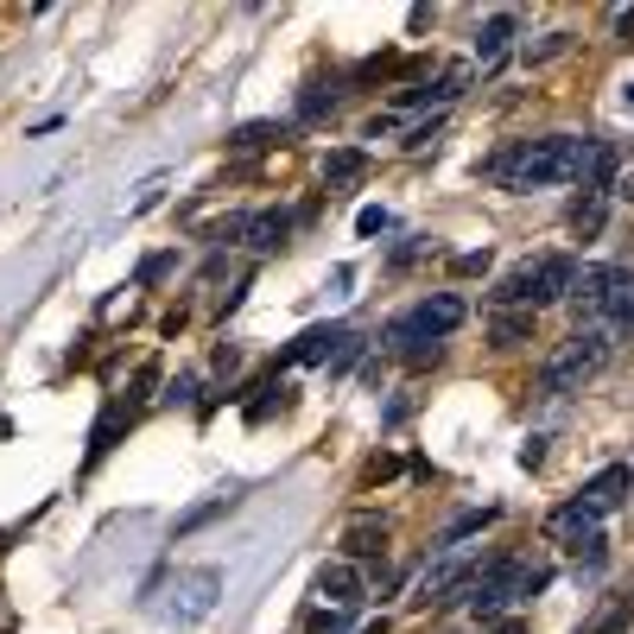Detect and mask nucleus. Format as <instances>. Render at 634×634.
Masks as SVG:
<instances>
[{
  "instance_id": "obj_1",
  "label": "nucleus",
  "mask_w": 634,
  "mask_h": 634,
  "mask_svg": "<svg viewBox=\"0 0 634 634\" xmlns=\"http://www.w3.org/2000/svg\"><path fill=\"white\" fill-rule=\"evenodd\" d=\"M584 172V140L577 134H546V140H508L501 152L483 159V178H495L501 190H552L577 185Z\"/></svg>"
},
{
  "instance_id": "obj_2",
  "label": "nucleus",
  "mask_w": 634,
  "mask_h": 634,
  "mask_svg": "<svg viewBox=\"0 0 634 634\" xmlns=\"http://www.w3.org/2000/svg\"><path fill=\"white\" fill-rule=\"evenodd\" d=\"M609 331L602 324H591V331H571L546 356V369H539V400H564V394H584V381L591 374H602V362H609Z\"/></svg>"
},
{
  "instance_id": "obj_3",
  "label": "nucleus",
  "mask_w": 634,
  "mask_h": 634,
  "mask_svg": "<svg viewBox=\"0 0 634 634\" xmlns=\"http://www.w3.org/2000/svg\"><path fill=\"white\" fill-rule=\"evenodd\" d=\"M463 318H470V304L457 299V293H432V299H419L412 311H400V318L387 324V349H400V356L432 349V343H445Z\"/></svg>"
},
{
  "instance_id": "obj_4",
  "label": "nucleus",
  "mask_w": 634,
  "mask_h": 634,
  "mask_svg": "<svg viewBox=\"0 0 634 634\" xmlns=\"http://www.w3.org/2000/svg\"><path fill=\"white\" fill-rule=\"evenodd\" d=\"M597 526H602V514L584 501V495H571L564 508H552V514H546V539H559L564 552H577V546H584Z\"/></svg>"
},
{
  "instance_id": "obj_5",
  "label": "nucleus",
  "mask_w": 634,
  "mask_h": 634,
  "mask_svg": "<svg viewBox=\"0 0 634 634\" xmlns=\"http://www.w3.org/2000/svg\"><path fill=\"white\" fill-rule=\"evenodd\" d=\"M470 83H476V58H457V64L438 71V83H412V89H400V102H407V109H425V102H457Z\"/></svg>"
},
{
  "instance_id": "obj_6",
  "label": "nucleus",
  "mask_w": 634,
  "mask_h": 634,
  "mask_svg": "<svg viewBox=\"0 0 634 634\" xmlns=\"http://www.w3.org/2000/svg\"><path fill=\"white\" fill-rule=\"evenodd\" d=\"M571 286H577V261L571 254H539L533 261V311L539 304H559V299H571Z\"/></svg>"
},
{
  "instance_id": "obj_7",
  "label": "nucleus",
  "mask_w": 634,
  "mask_h": 634,
  "mask_svg": "<svg viewBox=\"0 0 634 634\" xmlns=\"http://www.w3.org/2000/svg\"><path fill=\"white\" fill-rule=\"evenodd\" d=\"M616 178H622V152L609 147V140H584V172H577L584 197H609Z\"/></svg>"
},
{
  "instance_id": "obj_8",
  "label": "nucleus",
  "mask_w": 634,
  "mask_h": 634,
  "mask_svg": "<svg viewBox=\"0 0 634 634\" xmlns=\"http://www.w3.org/2000/svg\"><path fill=\"white\" fill-rule=\"evenodd\" d=\"M318 597H324V609H356V602L369 597V591H362V571L349 559H331L318 571Z\"/></svg>"
},
{
  "instance_id": "obj_9",
  "label": "nucleus",
  "mask_w": 634,
  "mask_h": 634,
  "mask_svg": "<svg viewBox=\"0 0 634 634\" xmlns=\"http://www.w3.org/2000/svg\"><path fill=\"white\" fill-rule=\"evenodd\" d=\"M577 495H584L597 514H609V508H622V501L634 495V470H629V463H602V470L584 488H577Z\"/></svg>"
},
{
  "instance_id": "obj_10",
  "label": "nucleus",
  "mask_w": 634,
  "mask_h": 634,
  "mask_svg": "<svg viewBox=\"0 0 634 634\" xmlns=\"http://www.w3.org/2000/svg\"><path fill=\"white\" fill-rule=\"evenodd\" d=\"M387 552V521L381 514H356V521L343 526V559H381Z\"/></svg>"
},
{
  "instance_id": "obj_11",
  "label": "nucleus",
  "mask_w": 634,
  "mask_h": 634,
  "mask_svg": "<svg viewBox=\"0 0 634 634\" xmlns=\"http://www.w3.org/2000/svg\"><path fill=\"white\" fill-rule=\"evenodd\" d=\"M349 336H356V331H343V324H311V331L293 343V356H286V362H304V369H311V362H336V349H343Z\"/></svg>"
},
{
  "instance_id": "obj_12",
  "label": "nucleus",
  "mask_w": 634,
  "mask_h": 634,
  "mask_svg": "<svg viewBox=\"0 0 634 634\" xmlns=\"http://www.w3.org/2000/svg\"><path fill=\"white\" fill-rule=\"evenodd\" d=\"M286 235H293V216H286V210H261V216H248V228H241V241H248L254 254L286 248Z\"/></svg>"
},
{
  "instance_id": "obj_13",
  "label": "nucleus",
  "mask_w": 634,
  "mask_h": 634,
  "mask_svg": "<svg viewBox=\"0 0 634 634\" xmlns=\"http://www.w3.org/2000/svg\"><path fill=\"white\" fill-rule=\"evenodd\" d=\"M362 178H369V152L362 147H336L324 159V185L331 190H349V185H362Z\"/></svg>"
},
{
  "instance_id": "obj_14",
  "label": "nucleus",
  "mask_w": 634,
  "mask_h": 634,
  "mask_svg": "<svg viewBox=\"0 0 634 634\" xmlns=\"http://www.w3.org/2000/svg\"><path fill=\"white\" fill-rule=\"evenodd\" d=\"M597 311L616 324H634V266H609V293H602Z\"/></svg>"
},
{
  "instance_id": "obj_15",
  "label": "nucleus",
  "mask_w": 634,
  "mask_h": 634,
  "mask_svg": "<svg viewBox=\"0 0 634 634\" xmlns=\"http://www.w3.org/2000/svg\"><path fill=\"white\" fill-rule=\"evenodd\" d=\"M508 38H514V13H495L483 33H476V64H483V71H495V64H501Z\"/></svg>"
},
{
  "instance_id": "obj_16",
  "label": "nucleus",
  "mask_w": 634,
  "mask_h": 634,
  "mask_svg": "<svg viewBox=\"0 0 634 634\" xmlns=\"http://www.w3.org/2000/svg\"><path fill=\"white\" fill-rule=\"evenodd\" d=\"M495 521H501V508H470V514H457V521L438 533V552H457L463 539H476V533H483V526H495Z\"/></svg>"
},
{
  "instance_id": "obj_17",
  "label": "nucleus",
  "mask_w": 634,
  "mask_h": 634,
  "mask_svg": "<svg viewBox=\"0 0 634 634\" xmlns=\"http://www.w3.org/2000/svg\"><path fill=\"white\" fill-rule=\"evenodd\" d=\"M526 336H533V311H501V318L488 324V343H495V349H521Z\"/></svg>"
},
{
  "instance_id": "obj_18",
  "label": "nucleus",
  "mask_w": 634,
  "mask_h": 634,
  "mask_svg": "<svg viewBox=\"0 0 634 634\" xmlns=\"http://www.w3.org/2000/svg\"><path fill=\"white\" fill-rule=\"evenodd\" d=\"M602 293H609V266H577V286H571V299L584 304V311H597Z\"/></svg>"
},
{
  "instance_id": "obj_19",
  "label": "nucleus",
  "mask_w": 634,
  "mask_h": 634,
  "mask_svg": "<svg viewBox=\"0 0 634 634\" xmlns=\"http://www.w3.org/2000/svg\"><path fill=\"white\" fill-rule=\"evenodd\" d=\"M279 140V127L273 121H248V127H235L228 134V152H261V147H273Z\"/></svg>"
},
{
  "instance_id": "obj_20",
  "label": "nucleus",
  "mask_w": 634,
  "mask_h": 634,
  "mask_svg": "<svg viewBox=\"0 0 634 634\" xmlns=\"http://www.w3.org/2000/svg\"><path fill=\"white\" fill-rule=\"evenodd\" d=\"M629 622H634V597H616V602H609V609H602V616H597V622H591L584 634H622Z\"/></svg>"
},
{
  "instance_id": "obj_21",
  "label": "nucleus",
  "mask_w": 634,
  "mask_h": 634,
  "mask_svg": "<svg viewBox=\"0 0 634 634\" xmlns=\"http://www.w3.org/2000/svg\"><path fill=\"white\" fill-rule=\"evenodd\" d=\"M602 216H609V197H584V203L571 210V228H577V235H597Z\"/></svg>"
},
{
  "instance_id": "obj_22",
  "label": "nucleus",
  "mask_w": 634,
  "mask_h": 634,
  "mask_svg": "<svg viewBox=\"0 0 634 634\" xmlns=\"http://www.w3.org/2000/svg\"><path fill=\"white\" fill-rule=\"evenodd\" d=\"M121 419H127L121 407H109V412H102V425H96V438H89V463H102V457H109L114 432H121Z\"/></svg>"
},
{
  "instance_id": "obj_23",
  "label": "nucleus",
  "mask_w": 634,
  "mask_h": 634,
  "mask_svg": "<svg viewBox=\"0 0 634 634\" xmlns=\"http://www.w3.org/2000/svg\"><path fill=\"white\" fill-rule=\"evenodd\" d=\"M235 508V495H216V501H203V508H190L185 521H178V533H197V526H210L216 514H228Z\"/></svg>"
},
{
  "instance_id": "obj_24",
  "label": "nucleus",
  "mask_w": 634,
  "mask_h": 634,
  "mask_svg": "<svg viewBox=\"0 0 634 634\" xmlns=\"http://www.w3.org/2000/svg\"><path fill=\"white\" fill-rule=\"evenodd\" d=\"M564 51H571V33H546L539 45H526V64H552Z\"/></svg>"
},
{
  "instance_id": "obj_25",
  "label": "nucleus",
  "mask_w": 634,
  "mask_h": 634,
  "mask_svg": "<svg viewBox=\"0 0 634 634\" xmlns=\"http://www.w3.org/2000/svg\"><path fill=\"white\" fill-rule=\"evenodd\" d=\"M152 387H159V362H147V369L134 374V394H127V412H134V407H147V400H152Z\"/></svg>"
},
{
  "instance_id": "obj_26",
  "label": "nucleus",
  "mask_w": 634,
  "mask_h": 634,
  "mask_svg": "<svg viewBox=\"0 0 634 634\" xmlns=\"http://www.w3.org/2000/svg\"><path fill=\"white\" fill-rule=\"evenodd\" d=\"M304 629H311V634H343V629H349V609H318Z\"/></svg>"
},
{
  "instance_id": "obj_27",
  "label": "nucleus",
  "mask_w": 634,
  "mask_h": 634,
  "mask_svg": "<svg viewBox=\"0 0 634 634\" xmlns=\"http://www.w3.org/2000/svg\"><path fill=\"white\" fill-rule=\"evenodd\" d=\"M324 109H336V89H304V96H299V114H304V121H318Z\"/></svg>"
},
{
  "instance_id": "obj_28",
  "label": "nucleus",
  "mask_w": 634,
  "mask_h": 634,
  "mask_svg": "<svg viewBox=\"0 0 634 634\" xmlns=\"http://www.w3.org/2000/svg\"><path fill=\"white\" fill-rule=\"evenodd\" d=\"M172 261H178V254H147V261H140V286H159V279L172 273Z\"/></svg>"
},
{
  "instance_id": "obj_29",
  "label": "nucleus",
  "mask_w": 634,
  "mask_h": 634,
  "mask_svg": "<svg viewBox=\"0 0 634 634\" xmlns=\"http://www.w3.org/2000/svg\"><path fill=\"white\" fill-rule=\"evenodd\" d=\"M394 223V216H387V210H381V203H369V210H362V216H356V235H381V228Z\"/></svg>"
},
{
  "instance_id": "obj_30",
  "label": "nucleus",
  "mask_w": 634,
  "mask_h": 634,
  "mask_svg": "<svg viewBox=\"0 0 634 634\" xmlns=\"http://www.w3.org/2000/svg\"><path fill=\"white\" fill-rule=\"evenodd\" d=\"M387 476H400V457H394V450H381L369 463V483H387Z\"/></svg>"
},
{
  "instance_id": "obj_31",
  "label": "nucleus",
  "mask_w": 634,
  "mask_h": 634,
  "mask_svg": "<svg viewBox=\"0 0 634 634\" xmlns=\"http://www.w3.org/2000/svg\"><path fill=\"white\" fill-rule=\"evenodd\" d=\"M546 463V438H526L521 445V470H539Z\"/></svg>"
},
{
  "instance_id": "obj_32",
  "label": "nucleus",
  "mask_w": 634,
  "mask_h": 634,
  "mask_svg": "<svg viewBox=\"0 0 634 634\" xmlns=\"http://www.w3.org/2000/svg\"><path fill=\"white\" fill-rule=\"evenodd\" d=\"M457 273H488V248L483 254H457Z\"/></svg>"
},
{
  "instance_id": "obj_33",
  "label": "nucleus",
  "mask_w": 634,
  "mask_h": 634,
  "mask_svg": "<svg viewBox=\"0 0 634 634\" xmlns=\"http://www.w3.org/2000/svg\"><path fill=\"white\" fill-rule=\"evenodd\" d=\"M609 197H622V203H634V172H622V178H616V190H609Z\"/></svg>"
},
{
  "instance_id": "obj_34",
  "label": "nucleus",
  "mask_w": 634,
  "mask_h": 634,
  "mask_svg": "<svg viewBox=\"0 0 634 634\" xmlns=\"http://www.w3.org/2000/svg\"><path fill=\"white\" fill-rule=\"evenodd\" d=\"M616 26H622V33H634V7H622V13H616Z\"/></svg>"
},
{
  "instance_id": "obj_35",
  "label": "nucleus",
  "mask_w": 634,
  "mask_h": 634,
  "mask_svg": "<svg viewBox=\"0 0 634 634\" xmlns=\"http://www.w3.org/2000/svg\"><path fill=\"white\" fill-rule=\"evenodd\" d=\"M495 634H526V629L514 622V616H508V622H495Z\"/></svg>"
},
{
  "instance_id": "obj_36",
  "label": "nucleus",
  "mask_w": 634,
  "mask_h": 634,
  "mask_svg": "<svg viewBox=\"0 0 634 634\" xmlns=\"http://www.w3.org/2000/svg\"><path fill=\"white\" fill-rule=\"evenodd\" d=\"M356 634H387V622H369V629H356Z\"/></svg>"
},
{
  "instance_id": "obj_37",
  "label": "nucleus",
  "mask_w": 634,
  "mask_h": 634,
  "mask_svg": "<svg viewBox=\"0 0 634 634\" xmlns=\"http://www.w3.org/2000/svg\"><path fill=\"white\" fill-rule=\"evenodd\" d=\"M622 102H629V109H634V83H629V96H622Z\"/></svg>"
}]
</instances>
